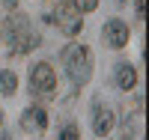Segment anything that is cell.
Returning a JSON list of instances; mask_svg holds the SVG:
<instances>
[{
  "label": "cell",
  "mask_w": 149,
  "mask_h": 140,
  "mask_svg": "<svg viewBox=\"0 0 149 140\" xmlns=\"http://www.w3.org/2000/svg\"><path fill=\"white\" fill-rule=\"evenodd\" d=\"M0 39H3L15 54H27L39 45V36L30 30V21L24 15H15L12 21H6L3 27H0Z\"/></svg>",
  "instance_id": "6da1fadb"
},
{
  "label": "cell",
  "mask_w": 149,
  "mask_h": 140,
  "mask_svg": "<svg viewBox=\"0 0 149 140\" xmlns=\"http://www.w3.org/2000/svg\"><path fill=\"white\" fill-rule=\"evenodd\" d=\"M63 66L69 72V78L74 84H86L90 81V72H93V57H90V48L84 45H69L63 48Z\"/></svg>",
  "instance_id": "7a4b0ae2"
},
{
  "label": "cell",
  "mask_w": 149,
  "mask_h": 140,
  "mask_svg": "<svg viewBox=\"0 0 149 140\" xmlns=\"http://www.w3.org/2000/svg\"><path fill=\"white\" fill-rule=\"evenodd\" d=\"M54 21H57V27L63 30L66 36H78L81 30H84V24H81V12L74 9L69 0H63L57 9H54V15H51Z\"/></svg>",
  "instance_id": "3957f363"
},
{
  "label": "cell",
  "mask_w": 149,
  "mask_h": 140,
  "mask_svg": "<svg viewBox=\"0 0 149 140\" xmlns=\"http://www.w3.org/2000/svg\"><path fill=\"white\" fill-rule=\"evenodd\" d=\"M30 86H33V93H54L57 90L54 69L48 66V63H36L33 72H30Z\"/></svg>",
  "instance_id": "277c9868"
},
{
  "label": "cell",
  "mask_w": 149,
  "mask_h": 140,
  "mask_svg": "<svg viewBox=\"0 0 149 140\" xmlns=\"http://www.w3.org/2000/svg\"><path fill=\"white\" fill-rule=\"evenodd\" d=\"M104 39H107V45H113V48H122L128 42V27L122 21H107V27H104Z\"/></svg>",
  "instance_id": "5b68a950"
},
{
  "label": "cell",
  "mask_w": 149,
  "mask_h": 140,
  "mask_svg": "<svg viewBox=\"0 0 149 140\" xmlns=\"http://www.w3.org/2000/svg\"><path fill=\"white\" fill-rule=\"evenodd\" d=\"M110 128H113V110L95 107V110H93V131H95L98 137H104V134H110Z\"/></svg>",
  "instance_id": "8992f818"
},
{
  "label": "cell",
  "mask_w": 149,
  "mask_h": 140,
  "mask_svg": "<svg viewBox=\"0 0 149 140\" xmlns=\"http://www.w3.org/2000/svg\"><path fill=\"white\" fill-rule=\"evenodd\" d=\"M21 122H24L27 131H45L48 128V113H45V107H30Z\"/></svg>",
  "instance_id": "52a82bcc"
},
{
  "label": "cell",
  "mask_w": 149,
  "mask_h": 140,
  "mask_svg": "<svg viewBox=\"0 0 149 140\" xmlns=\"http://www.w3.org/2000/svg\"><path fill=\"white\" fill-rule=\"evenodd\" d=\"M134 84H137V72H134V66H128V63L116 66V86H119V90H131Z\"/></svg>",
  "instance_id": "ba28073f"
},
{
  "label": "cell",
  "mask_w": 149,
  "mask_h": 140,
  "mask_svg": "<svg viewBox=\"0 0 149 140\" xmlns=\"http://www.w3.org/2000/svg\"><path fill=\"white\" fill-rule=\"evenodd\" d=\"M15 86H18V78H15V72L3 69V72H0V93L12 95V93H15Z\"/></svg>",
  "instance_id": "9c48e42d"
},
{
  "label": "cell",
  "mask_w": 149,
  "mask_h": 140,
  "mask_svg": "<svg viewBox=\"0 0 149 140\" xmlns=\"http://www.w3.org/2000/svg\"><path fill=\"white\" fill-rule=\"evenodd\" d=\"M95 3H98V0H72V6L78 9V12H93Z\"/></svg>",
  "instance_id": "30bf717a"
},
{
  "label": "cell",
  "mask_w": 149,
  "mask_h": 140,
  "mask_svg": "<svg viewBox=\"0 0 149 140\" xmlns=\"http://www.w3.org/2000/svg\"><path fill=\"white\" fill-rule=\"evenodd\" d=\"M60 140H81V134H78V128H74V125H66V128L60 131Z\"/></svg>",
  "instance_id": "8fae6325"
},
{
  "label": "cell",
  "mask_w": 149,
  "mask_h": 140,
  "mask_svg": "<svg viewBox=\"0 0 149 140\" xmlns=\"http://www.w3.org/2000/svg\"><path fill=\"white\" fill-rule=\"evenodd\" d=\"M3 3H6V6H9V9H15V0H3Z\"/></svg>",
  "instance_id": "7c38bea8"
},
{
  "label": "cell",
  "mask_w": 149,
  "mask_h": 140,
  "mask_svg": "<svg viewBox=\"0 0 149 140\" xmlns=\"http://www.w3.org/2000/svg\"><path fill=\"white\" fill-rule=\"evenodd\" d=\"M0 125H3V113H0Z\"/></svg>",
  "instance_id": "4fadbf2b"
},
{
  "label": "cell",
  "mask_w": 149,
  "mask_h": 140,
  "mask_svg": "<svg viewBox=\"0 0 149 140\" xmlns=\"http://www.w3.org/2000/svg\"><path fill=\"white\" fill-rule=\"evenodd\" d=\"M3 140H9V137H3Z\"/></svg>",
  "instance_id": "5bb4252c"
}]
</instances>
